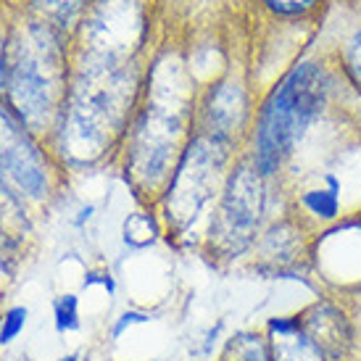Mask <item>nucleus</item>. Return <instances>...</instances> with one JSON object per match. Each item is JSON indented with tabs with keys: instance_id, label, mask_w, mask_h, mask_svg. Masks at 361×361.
Returning a JSON list of instances; mask_svg holds the SVG:
<instances>
[{
	"instance_id": "4be33fe9",
	"label": "nucleus",
	"mask_w": 361,
	"mask_h": 361,
	"mask_svg": "<svg viewBox=\"0 0 361 361\" xmlns=\"http://www.w3.org/2000/svg\"><path fill=\"white\" fill-rule=\"evenodd\" d=\"M61 361H80V356H77V353H71V356H63Z\"/></svg>"
},
{
	"instance_id": "1a4fd4ad",
	"label": "nucleus",
	"mask_w": 361,
	"mask_h": 361,
	"mask_svg": "<svg viewBox=\"0 0 361 361\" xmlns=\"http://www.w3.org/2000/svg\"><path fill=\"white\" fill-rule=\"evenodd\" d=\"M301 327L330 361H341L353 348V327L332 301H317L298 314Z\"/></svg>"
},
{
	"instance_id": "f257e3e1",
	"label": "nucleus",
	"mask_w": 361,
	"mask_h": 361,
	"mask_svg": "<svg viewBox=\"0 0 361 361\" xmlns=\"http://www.w3.org/2000/svg\"><path fill=\"white\" fill-rule=\"evenodd\" d=\"M135 82L127 61L87 59L71 74L66 103L56 124L61 156L92 164L109 151L130 119Z\"/></svg>"
},
{
	"instance_id": "ddd939ff",
	"label": "nucleus",
	"mask_w": 361,
	"mask_h": 361,
	"mask_svg": "<svg viewBox=\"0 0 361 361\" xmlns=\"http://www.w3.org/2000/svg\"><path fill=\"white\" fill-rule=\"evenodd\" d=\"M87 8V0H30V16L51 24L61 35L74 27V21Z\"/></svg>"
},
{
	"instance_id": "6ab92c4d",
	"label": "nucleus",
	"mask_w": 361,
	"mask_h": 361,
	"mask_svg": "<svg viewBox=\"0 0 361 361\" xmlns=\"http://www.w3.org/2000/svg\"><path fill=\"white\" fill-rule=\"evenodd\" d=\"M8 40H11V24H6L0 13V95L6 87V59H8Z\"/></svg>"
},
{
	"instance_id": "9b49d317",
	"label": "nucleus",
	"mask_w": 361,
	"mask_h": 361,
	"mask_svg": "<svg viewBox=\"0 0 361 361\" xmlns=\"http://www.w3.org/2000/svg\"><path fill=\"white\" fill-rule=\"evenodd\" d=\"M243 95L238 87L232 85H219L216 90L211 92L209 103H206V132L214 140L227 142L230 145L232 135H235V127L240 124V114H243Z\"/></svg>"
},
{
	"instance_id": "7ed1b4c3",
	"label": "nucleus",
	"mask_w": 361,
	"mask_h": 361,
	"mask_svg": "<svg viewBox=\"0 0 361 361\" xmlns=\"http://www.w3.org/2000/svg\"><path fill=\"white\" fill-rule=\"evenodd\" d=\"M330 82L322 66L303 63L274 87L264 103L253 137V164L264 177H271L290 159L306 130L319 119L327 103Z\"/></svg>"
},
{
	"instance_id": "6e6552de",
	"label": "nucleus",
	"mask_w": 361,
	"mask_h": 361,
	"mask_svg": "<svg viewBox=\"0 0 361 361\" xmlns=\"http://www.w3.org/2000/svg\"><path fill=\"white\" fill-rule=\"evenodd\" d=\"M142 37L137 0H98L82 21V51L87 59L127 61Z\"/></svg>"
},
{
	"instance_id": "dca6fc26",
	"label": "nucleus",
	"mask_w": 361,
	"mask_h": 361,
	"mask_svg": "<svg viewBox=\"0 0 361 361\" xmlns=\"http://www.w3.org/2000/svg\"><path fill=\"white\" fill-rule=\"evenodd\" d=\"M303 206L311 214L322 216V219H335L338 211H341V201H338L335 188H330V190H309L303 195Z\"/></svg>"
},
{
	"instance_id": "f3484780",
	"label": "nucleus",
	"mask_w": 361,
	"mask_h": 361,
	"mask_svg": "<svg viewBox=\"0 0 361 361\" xmlns=\"http://www.w3.org/2000/svg\"><path fill=\"white\" fill-rule=\"evenodd\" d=\"M27 317H30L27 306H13L3 314V319H0V345H8L19 338V332L27 324Z\"/></svg>"
},
{
	"instance_id": "39448f33",
	"label": "nucleus",
	"mask_w": 361,
	"mask_h": 361,
	"mask_svg": "<svg viewBox=\"0 0 361 361\" xmlns=\"http://www.w3.org/2000/svg\"><path fill=\"white\" fill-rule=\"evenodd\" d=\"M224 161H227V142L214 140L209 135L192 137L182 151L164 195L166 219L177 232L190 230L198 214L211 203L224 174L221 171Z\"/></svg>"
},
{
	"instance_id": "423d86ee",
	"label": "nucleus",
	"mask_w": 361,
	"mask_h": 361,
	"mask_svg": "<svg viewBox=\"0 0 361 361\" xmlns=\"http://www.w3.org/2000/svg\"><path fill=\"white\" fill-rule=\"evenodd\" d=\"M264 174L256 164H238L221 190L216 216L211 221L209 240L221 256H240L248 251L264 216Z\"/></svg>"
},
{
	"instance_id": "0eeeda50",
	"label": "nucleus",
	"mask_w": 361,
	"mask_h": 361,
	"mask_svg": "<svg viewBox=\"0 0 361 361\" xmlns=\"http://www.w3.org/2000/svg\"><path fill=\"white\" fill-rule=\"evenodd\" d=\"M0 185L21 203H40L51 195L48 156L8 106H0Z\"/></svg>"
},
{
	"instance_id": "4468645a",
	"label": "nucleus",
	"mask_w": 361,
	"mask_h": 361,
	"mask_svg": "<svg viewBox=\"0 0 361 361\" xmlns=\"http://www.w3.org/2000/svg\"><path fill=\"white\" fill-rule=\"evenodd\" d=\"M221 361H271L269 338L253 330L235 332L230 341L224 343Z\"/></svg>"
},
{
	"instance_id": "2eb2a0df",
	"label": "nucleus",
	"mask_w": 361,
	"mask_h": 361,
	"mask_svg": "<svg viewBox=\"0 0 361 361\" xmlns=\"http://www.w3.org/2000/svg\"><path fill=\"white\" fill-rule=\"evenodd\" d=\"M53 319H56V330L71 332L80 330V301L77 295H61L53 301Z\"/></svg>"
},
{
	"instance_id": "20e7f679",
	"label": "nucleus",
	"mask_w": 361,
	"mask_h": 361,
	"mask_svg": "<svg viewBox=\"0 0 361 361\" xmlns=\"http://www.w3.org/2000/svg\"><path fill=\"white\" fill-rule=\"evenodd\" d=\"M188 101L180 87L156 85L148 109L142 111L137 127L130 140L127 171L140 190H159V185H169L174 166L180 161V137L188 124Z\"/></svg>"
},
{
	"instance_id": "9d476101",
	"label": "nucleus",
	"mask_w": 361,
	"mask_h": 361,
	"mask_svg": "<svg viewBox=\"0 0 361 361\" xmlns=\"http://www.w3.org/2000/svg\"><path fill=\"white\" fill-rule=\"evenodd\" d=\"M271 361H330L301 327L298 317H274L267 324Z\"/></svg>"
},
{
	"instance_id": "a211bd4d",
	"label": "nucleus",
	"mask_w": 361,
	"mask_h": 361,
	"mask_svg": "<svg viewBox=\"0 0 361 361\" xmlns=\"http://www.w3.org/2000/svg\"><path fill=\"white\" fill-rule=\"evenodd\" d=\"M264 3L277 16H303L317 6V0H264Z\"/></svg>"
},
{
	"instance_id": "f8f14e48",
	"label": "nucleus",
	"mask_w": 361,
	"mask_h": 361,
	"mask_svg": "<svg viewBox=\"0 0 361 361\" xmlns=\"http://www.w3.org/2000/svg\"><path fill=\"white\" fill-rule=\"evenodd\" d=\"M30 216L24 203L0 185V259L16 253L21 243L30 238Z\"/></svg>"
},
{
	"instance_id": "f03ea898",
	"label": "nucleus",
	"mask_w": 361,
	"mask_h": 361,
	"mask_svg": "<svg viewBox=\"0 0 361 361\" xmlns=\"http://www.w3.org/2000/svg\"><path fill=\"white\" fill-rule=\"evenodd\" d=\"M3 92L35 137L56 130L69 92V56L59 30L35 16L11 24Z\"/></svg>"
},
{
	"instance_id": "aec40b11",
	"label": "nucleus",
	"mask_w": 361,
	"mask_h": 361,
	"mask_svg": "<svg viewBox=\"0 0 361 361\" xmlns=\"http://www.w3.org/2000/svg\"><path fill=\"white\" fill-rule=\"evenodd\" d=\"M142 322H148V314H142V311H124L119 317V322L114 324V338H121V332L132 327V324H142Z\"/></svg>"
},
{
	"instance_id": "412c9836",
	"label": "nucleus",
	"mask_w": 361,
	"mask_h": 361,
	"mask_svg": "<svg viewBox=\"0 0 361 361\" xmlns=\"http://www.w3.org/2000/svg\"><path fill=\"white\" fill-rule=\"evenodd\" d=\"M348 63H351L353 74H356L359 82H361V30L353 35L351 48H348Z\"/></svg>"
}]
</instances>
